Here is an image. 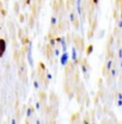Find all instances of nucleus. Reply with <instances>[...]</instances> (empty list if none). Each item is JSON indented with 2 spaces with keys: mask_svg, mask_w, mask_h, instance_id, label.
<instances>
[{
  "mask_svg": "<svg viewBox=\"0 0 122 124\" xmlns=\"http://www.w3.org/2000/svg\"><path fill=\"white\" fill-rule=\"evenodd\" d=\"M18 77L22 80L25 79V77H26V64L24 62H22L18 65Z\"/></svg>",
  "mask_w": 122,
  "mask_h": 124,
  "instance_id": "obj_1",
  "label": "nucleus"
},
{
  "mask_svg": "<svg viewBox=\"0 0 122 124\" xmlns=\"http://www.w3.org/2000/svg\"><path fill=\"white\" fill-rule=\"evenodd\" d=\"M75 44H76V49H77V51L81 52L83 50V47H84V43H83V40L81 39L79 36L77 37H75Z\"/></svg>",
  "mask_w": 122,
  "mask_h": 124,
  "instance_id": "obj_2",
  "label": "nucleus"
},
{
  "mask_svg": "<svg viewBox=\"0 0 122 124\" xmlns=\"http://www.w3.org/2000/svg\"><path fill=\"white\" fill-rule=\"evenodd\" d=\"M69 62V53L67 51L63 52L61 55V61H59V63H61L62 66H66V64Z\"/></svg>",
  "mask_w": 122,
  "mask_h": 124,
  "instance_id": "obj_3",
  "label": "nucleus"
},
{
  "mask_svg": "<svg viewBox=\"0 0 122 124\" xmlns=\"http://www.w3.org/2000/svg\"><path fill=\"white\" fill-rule=\"evenodd\" d=\"M6 50H7V42L4 39L0 38V58L3 57L4 53H6Z\"/></svg>",
  "mask_w": 122,
  "mask_h": 124,
  "instance_id": "obj_4",
  "label": "nucleus"
},
{
  "mask_svg": "<svg viewBox=\"0 0 122 124\" xmlns=\"http://www.w3.org/2000/svg\"><path fill=\"white\" fill-rule=\"evenodd\" d=\"M71 59L73 61V65H78L79 64V59H78V53H77V49L75 46H73L71 49Z\"/></svg>",
  "mask_w": 122,
  "mask_h": 124,
  "instance_id": "obj_5",
  "label": "nucleus"
},
{
  "mask_svg": "<svg viewBox=\"0 0 122 124\" xmlns=\"http://www.w3.org/2000/svg\"><path fill=\"white\" fill-rule=\"evenodd\" d=\"M81 69H82L83 73L87 76V72H88V70L90 69V66H89V64L87 63V61H85V59H83V63L81 64Z\"/></svg>",
  "mask_w": 122,
  "mask_h": 124,
  "instance_id": "obj_6",
  "label": "nucleus"
},
{
  "mask_svg": "<svg viewBox=\"0 0 122 124\" xmlns=\"http://www.w3.org/2000/svg\"><path fill=\"white\" fill-rule=\"evenodd\" d=\"M61 45H62V50H63V52L67 51V42H66L65 37H61Z\"/></svg>",
  "mask_w": 122,
  "mask_h": 124,
  "instance_id": "obj_7",
  "label": "nucleus"
},
{
  "mask_svg": "<svg viewBox=\"0 0 122 124\" xmlns=\"http://www.w3.org/2000/svg\"><path fill=\"white\" fill-rule=\"evenodd\" d=\"M21 41H22V44L23 45H26V44H28L30 42V40H29V38H28V36H25L24 35L22 38H21Z\"/></svg>",
  "mask_w": 122,
  "mask_h": 124,
  "instance_id": "obj_8",
  "label": "nucleus"
},
{
  "mask_svg": "<svg viewBox=\"0 0 122 124\" xmlns=\"http://www.w3.org/2000/svg\"><path fill=\"white\" fill-rule=\"evenodd\" d=\"M39 97H40V99H41V101L43 102V104L45 102V101H47V98H48V97H47V94H45L44 92H40V93H39Z\"/></svg>",
  "mask_w": 122,
  "mask_h": 124,
  "instance_id": "obj_9",
  "label": "nucleus"
},
{
  "mask_svg": "<svg viewBox=\"0 0 122 124\" xmlns=\"http://www.w3.org/2000/svg\"><path fill=\"white\" fill-rule=\"evenodd\" d=\"M93 50H94V46L93 44H89L87 47V55H90V54L93 53Z\"/></svg>",
  "mask_w": 122,
  "mask_h": 124,
  "instance_id": "obj_10",
  "label": "nucleus"
},
{
  "mask_svg": "<svg viewBox=\"0 0 122 124\" xmlns=\"http://www.w3.org/2000/svg\"><path fill=\"white\" fill-rule=\"evenodd\" d=\"M76 18H77V16H76L75 12H70V14H69V21H70V23H73Z\"/></svg>",
  "mask_w": 122,
  "mask_h": 124,
  "instance_id": "obj_11",
  "label": "nucleus"
},
{
  "mask_svg": "<svg viewBox=\"0 0 122 124\" xmlns=\"http://www.w3.org/2000/svg\"><path fill=\"white\" fill-rule=\"evenodd\" d=\"M56 24H57L56 16H52V17H51V25H52V27H55Z\"/></svg>",
  "mask_w": 122,
  "mask_h": 124,
  "instance_id": "obj_12",
  "label": "nucleus"
},
{
  "mask_svg": "<svg viewBox=\"0 0 122 124\" xmlns=\"http://www.w3.org/2000/svg\"><path fill=\"white\" fill-rule=\"evenodd\" d=\"M112 64H114V61H112V59H109V61L107 62V65H106L107 70H110V69L112 68Z\"/></svg>",
  "mask_w": 122,
  "mask_h": 124,
  "instance_id": "obj_13",
  "label": "nucleus"
},
{
  "mask_svg": "<svg viewBox=\"0 0 122 124\" xmlns=\"http://www.w3.org/2000/svg\"><path fill=\"white\" fill-rule=\"evenodd\" d=\"M33 107H28L27 108V111H26V116H30L33 114Z\"/></svg>",
  "mask_w": 122,
  "mask_h": 124,
  "instance_id": "obj_14",
  "label": "nucleus"
},
{
  "mask_svg": "<svg viewBox=\"0 0 122 124\" xmlns=\"http://www.w3.org/2000/svg\"><path fill=\"white\" fill-rule=\"evenodd\" d=\"M50 45H51L52 47H54L56 45V41H55V38H50V43H49Z\"/></svg>",
  "mask_w": 122,
  "mask_h": 124,
  "instance_id": "obj_15",
  "label": "nucleus"
},
{
  "mask_svg": "<svg viewBox=\"0 0 122 124\" xmlns=\"http://www.w3.org/2000/svg\"><path fill=\"white\" fill-rule=\"evenodd\" d=\"M71 24H73V25L75 26L76 29H78V28H79V18H76V20L73 21V22L71 23Z\"/></svg>",
  "mask_w": 122,
  "mask_h": 124,
  "instance_id": "obj_16",
  "label": "nucleus"
},
{
  "mask_svg": "<svg viewBox=\"0 0 122 124\" xmlns=\"http://www.w3.org/2000/svg\"><path fill=\"white\" fill-rule=\"evenodd\" d=\"M33 86H35V89L36 90H38V89H39V81H38V80H35V81H33Z\"/></svg>",
  "mask_w": 122,
  "mask_h": 124,
  "instance_id": "obj_17",
  "label": "nucleus"
},
{
  "mask_svg": "<svg viewBox=\"0 0 122 124\" xmlns=\"http://www.w3.org/2000/svg\"><path fill=\"white\" fill-rule=\"evenodd\" d=\"M75 0H68V3H67V7H71V6H73V4H75Z\"/></svg>",
  "mask_w": 122,
  "mask_h": 124,
  "instance_id": "obj_18",
  "label": "nucleus"
},
{
  "mask_svg": "<svg viewBox=\"0 0 122 124\" xmlns=\"http://www.w3.org/2000/svg\"><path fill=\"white\" fill-rule=\"evenodd\" d=\"M77 12L79 15H81V13H82V8H81V4L80 6H77Z\"/></svg>",
  "mask_w": 122,
  "mask_h": 124,
  "instance_id": "obj_19",
  "label": "nucleus"
},
{
  "mask_svg": "<svg viewBox=\"0 0 122 124\" xmlns=\"http://www.w3.org/2000/svg\"><path fill=\"white\" fill-rule=\"evenodd\" d=\"M53 53H54V55L55 56H59V50L58 49H54Z\"/></svg>",
  "mask_w": 122,
  "mask_h": 124,
  "instance_id": "obj_20",
  "label": "nucleus"
},
{
  "mask_svg": "<svg viewBox=\"0 0 122 124\" xmlns=\"http://www.w3.org/2000/svg\"><path fill=\"white\" fill-rule=\"evenodd\" d=\"M110 70H111V76H112V77H116V75H117V70H116V69H110Z\"/></svg>",
  "mask_w": 122,
  "mask_h": 124,
  "instance_id": "obj_21",
  "label": "nucleus"
},
{
  "mask_svg": "<svg viewBox=\"0 0 122 124\" xmlns=\"http://www.w3.org/2000/svg\"><path fill=\"white\" fill-rule=\"evenodd\" d=\"M93 32H94V31H93V29L90 30L89 34H88V38H92V37H93Z\"/></svg>",
  "mask_w": 122,
  "mask_h": 124,
  "instance_id": "obj_22",
  "label": "nucleus"
},
{
  "mask_svg": "<svg viewBox=\"0 0 122 124\" xmlns=\"http://www.w3.org/2000/svg\"><path fill=\"white\" fill-rule=\"evenodd\" d=\"M47 79L49 80V81H50V80H52V75H51V73H49V72L47 73Z\"/></svg>",
  "mask_w": 122,
  "mask_h": 124,
  "instance_id": "obj_23",
  "label": "nucleus"
},
{
  "mask_svg": "<svg viewBox=\"0 0 122 124\" xmlns=\"http://www.w3.org/2000/svg\"><path fill=\"white\" fill-rule=\"evenodd\" d=\"M40 106H41L40 101H37V102H36V109H40Z\"/></svg>",
  "mask_w": 122,
  "mask_h": 124,
  "instance_id": "obj_24",
  "label": "nucleus"
},
{
  "mask_svg": "<svg viewBox=\"0 0 122 124\" xmlns=\"http://www.w3.org/2000/svg\"><path fill=\"white\" fill-rule=\"evenodd\" d=\"M117 105H118L119 107H122V99H118V101H117Z\"/></svg>",
  "mask_w": 122,
  "mask_h": 124,
  "instance_id": "obj_25",
  "label": "nucleus"
},
{
  "mask_svg": "<svg viewBox=\"0 0 122 124\" xmlns=\"http://www.w3.org/2000/svg\"><path fill=\"white\" fill-rule=\"evenodd\" d=\"M20 22L21 23L24 22V15H23V14H20Z\"/></svg>",
  "mask_w": 122,
  "mask_h": 124,
  "instance_id": "obj_26",
  "label": "nucleus"
},
{
  "mask_svg": "<svg viewBox=\"0 0 122 124\" xmlns=\"http://www.w3.org/2000/svg\"><path fill=\"white\" fill-rule=\"evenodd\" d=\"M30 3H32V0H25V4H27V6H30Z\"/></svg>",
  "mask_w": 122,
  "mask_h": 124,
  "instance_id": "obj_27",
  "label": "nucleus"
},
{
  "mask_svg": "<svg viewBox=\"0 0 122 124\" xmlns=\"http://www.w3.org/2000/svg\"><path fill=\"white\" fill-rule=\"evenodd\" d=\"M23 36H24V35H23V30H22V29H20V35H18V38L21 39V38H22Z\"/></svg>",
  "mask_w": 122,
  "mask_h": 124,
  "instance_id": "obj_28",
  "label": "nucleus"
},
{
  "mask_svg": "<svg viewBox=\"0 0 122 124\" xmlns=\"http://www.w3.org/2000/svg\"><path fill=\"white\" fill-rule=\"evenodd\" d=\"M118 27H119V28H122V20H120V21L118 22Z\"/></svg>",
  "mask_w": 122,
  "mask_h": 124,
  "instance_id": "obj_29",
  "label": "nucleus"
},
{
  "mask_svg": "<svg viewBox=\"0 0 122 124\" xmlns=\"http://www.w3.org/2000/svg\"><path fill=\"white\" fill-rule=\"evenodd\" d=\"M39 65H40V67H41V68H42V70H43V71H44V70H45V66H44V65H43V64H42V63H40V64H39Z\"/></svg>",
  "mask_w": 122,
  "mask_h": 124,
  "instance_id": "obj_30",
  "label": "nucleus"
},
{
  "mask_svg": "<svg viewBox=\"0 0 122 124\" xmlns=\"http://www.w3.org/2000/svg\"><path fill=\"white\" fill-rule=\"evenodd\" d=\"M0 11H1L2 15H3V16H6V11H4V10H3V9H2V8H0Z\"/></svg>",
  "mask_w": 122,
  "mask_h": 124,
  "instance_id": "obj_31",
  "label": "nucleus"
},
{
  "mask_svg": "<svg viewBox=\"0 0 122 124\" xmlns=\"http://www.w3.org/2000/svg\"><path fill=\"white\" fill-rule=\"evenodd\" d=\"M119 57H120V58H122V49L119 50Z\"/></svg>",
  "mask_w": 122,
  "mask_h": 124,
  "instance_id": "obj_32",
  "label": "nucleus"
},
{
  "mask_svg": "<svg viewBox=\"0 0 122 124\" xmlns=\"http://www.w3.org/2000/svg\"><path fill=\"white\" fill-rule=\"evenodd\" d=\"M55 41L56 42H61V37H56L55 38Z\"/></svg>",
  "mask_w": 122,
  "mask_h": 124,
  "instance_id": "obj_33",
  "label": "nucleus"
},
{
  "mask_svg": "<svg viewBox=\"0 0 122 124\" xmlns=\"http://www.w3.org/2000/svg\"><path fill=\"white\" fill-rule=\"evenodd\" d=\"M92 2H93V4H97L98 3V0H92Z\"/></svg>",
  "mask_w": 122,
  "mask_h": 124,
  "instance_id": "obj_34",
  "label": "nucleus"
},
{
  "mask_svg": "<svg viewBox=\"0 0 122 124\" xmlns=\"http://www.w3.org/2000/svg\"><path fill=\"white\" fill-rule=\"evenodd\" d=\"M118 99H122V94L121 93H119L118 94Z\"/></svg>",
  "mask_w": 122,
  "mask_h": 124,
  "instance_id": "obj_35",
  "label": "nucleus"
},
{
  "mask_svg": "<svg viewBox=\"0 0 122 124\" xmlns=\"http://www.w3.org/2000/svg\"><path fill=\"white\" fill-rule=\"evenodd\" d=\"M11 123H12V124H15V123H16V121H15V120H14V119H13V120L11 121Z\"/></svg>",
  "mask_w": 122,
  "mask_h": 124,
  "instance_id": "obj_36",
  "label": "nucleus"
},
{
  "mask_svg": "<svg viewBox=\"0 0 122 124\" xmlns=\"http://www.w3.org/2000/svg\"><path fill=\"white\" fill-rule=\"evenodd\" d=\"M120 18L122 20V12H121V14H120Z\"/></svg>",
  "mask_w": 122,
  "mask_h": 124,
  "instance_id": "obj_37",
  "label": "nucleus"
},
{
  "mask_svg": "<svg viewBox=\"0 0 122 124\" xmlns=\"http://www.w3.org/2000/svg\"><path fill=\"white\" fill-rule=\"evenodd\" d=\"M120 66L122 67V58H121V63H120Z\"/></svg>",
  "mask_w": 122,
  "mask_h": 124,
  "instance_id": "obj_38",
  "label": "nucleus"
},
{
  "mask_svg": "<svg viewBox=\"0 0 122 124\" xmlns=\"http://www.w3.org/2000/svg\"><path fill=\"white\" fill-rule=\"evenodd\" d=\"M0 8H2V4L1 3H0Z\"/></svg>",
  "mask_w": 122,
  "mask_h": 124,
  "instance_id": "obj_39",
  "label": "nucleus"
}]
</instances>
